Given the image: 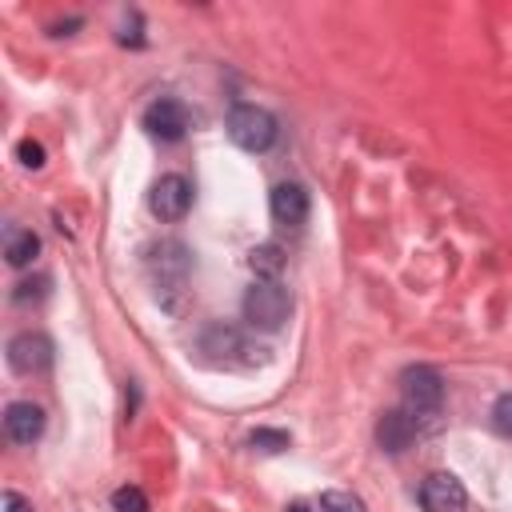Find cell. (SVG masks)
I'll return each mask as SVG.
<instances>
[{"label": "cell", "instance_id": "6da1fadb", "mask_svg": "<svg viewBox=\"0 0 512 512\" xmlns=\"http://www.w3.org/2000/svg\"><path fill=\"white\" fill-rule=\"evenodd\" d=\"M144 268H148V280L156 288L160 308L180 312L184 300H188V280H192V252H188V244H180V240L152 244L148 256H144Z\"/></svg>", "mask_w": 512, "mask_h": 512}, {"label": "cell", "instance_id": "7a4b0ae2", "mask_svg": "<svg viewBox=\"0 0 512 512\" xmlns=\"http://www.w3.org/2000/svg\"><path fill=\"white\" fill-rule=\"evenodd\" d=\"M196 352H200L204 364H212V368H260V364H268V348L256 344L244 328L224 324V320H220V324H208V328L200 332Z\"/></svg>", "mask_w": 512, "mask_h": 512}, {"label": "cell", "instance_id": "3957f363", "mask_svg": "<svg viewBox=\"0 0 512 512\" xmlns=\"http://www.w3.org/2000/svg\"><path fill=\"white\" fill-rule=\"evenodd\" d=\"M244 320L248 328H260V332H276L284 328V320L292 316V292L280 284V280H256L248 292H244Z\"/></svg>", "mask_w": 512, "mask_h": 512}, {"label": "cell", "instance_id": "277c9868", "mask_svg": "<svg viewBox=\"0 0 512 512\" xmlns=\"http://www.w3.org/2000/svg\"><path fill=\"white\" fill-rule=\"evenodd\" d=\"M400 400H404V412H412L420 424L440 416V404H444V380L436 368L428 364H412L400 372Z\"/></svg>", "mask_w": 512, "mask_h": 512}, {"label": "cell", "instance_id": "5b68a950", "mask_svg": "<svg viewBox=\"0 0 512 512\" xmlns=\"http://www.w3.org/2000/svg\"><path fill=\"white\" fill-rule=\"evenodd\" d=\"M228 136L244 152H268L276 144V116L260 104H236L228 112Z\"/></svg>", "mask_w": 512, "mask_h": 512}, {"label": "cell", "instance_id": "8992f818", "mask_svg": "<svg viewBox=\"0 0 512 512\" xmlns=\"http://www.w3.org/2000/svg\"><path fill=\"white\" fill-rule=\"evenodd\" d=\"M144 128H148L156 140L176 144V140H184V136H188L192 116H188L184 100H176V96H160V100H152V104L144 108Z\"/></svg>", "mask_w": 512, "mask_h": 512}, {"label": "cell", "instance_id": "52a82bcc", "mask_svg": "<svg viewBox=\"0 0 512 512\" xmlns=\"http://www.w3.org/2000/svg\"><path fill=\"white\" fill-rule=\"evenodd\" d=\"M8 368L20 376H36L52 368V340L44 332H20L8 340Z\"/></svg>", "mask_w": 512, "mask_h": 512}, {"label": "cell", "instance_id": "ba28073f", "mask_svg": "<svg viewBox=\"0 0 512 512\" xmlns=\"http://www.w3.org/2000/svg\"><path fill=\"white\" fill-rule=\"evenodd\" d=\"M148 208H152V216H160V220H180V216L192 208V184H188L180 172L160 176V180L152 184V192H148Z\"/></svg>", "mask_w": 512, "mask_h": 512}, {"label": "cell", "instance_id": "9c48e42d", "mask_svg": "<svg viewBox=\"0 0 512 512\" xmlns=\"http://www.w3.org/2000/svg\"><path fill=\"white\" fill-rule=\"evenodd\" d=\"M468 492L452 472H432L420 484V508L424 512H464Z\"/></svg>", "mask_w": 512, "mask_h": 512}, {"label": "cell", "instance_id": "30bf717a", "mask_svg": "<svg viewBox=\"0 0 512 512\" xmlns=\"http://www.w3.org/2000/svg\"><path fill=\"white\" fill-rule=\"evenodd\" d=\"M4 432L16 444H36L44 436V408L32 400H12L4 408Z\"/></svg>", "mask_w": 512, "mask_h": 512}, {"label": "cell", "instance_id": "8fae6325", "mask_svg": "<svg viewBox=\"0 0 512 512\" xmlns=\"http://www.w3.org/2000/svg\"><path fill=\"white\" fill-rule=\"evenodd\" d=\"M416 436H420V420L404 408H392L376 420V440L384 452H404V448H412Z\"/></svg>", "mask_w": 512, "mask_h": 512}, {"label": "cell", "instance_id": "7c38bea8", "mask_svg": "<svg viewBox=\"0 0 512 512\" xmlns=\"http://www.w3.org/2000/svg\"><path fill=\"white\" fill-rule=\"evenodd\" d=\"M268 208H272V216L280 224H304V216H308V192L296 180H280L272 188V196H268Z\"/></svg>", "mask_w": 512, "mask_h": 512}, {"label": "cell", "instance_id": "4fadbf2b", "mask_svg": "<svg viewBox=\"0 0 512 512\" xmlns=\"http://www.w3.org/2000/svg\"><path fill=\"white\" fill-rule=\"evenodd\" d=\"M36 252H40V236H36V232H28V228H12V232H8V240H4V260H8L12 268H28V264L36 260Z\"/></svg>", "mask_w": 512, "mask_h": 512}, {"label": "cell", "instance_id": "5bb4252c", "mask_svg": "<svg viewBox=\"0 0 512 512\" xmlns=\"http://www.w3.org/2000/svg\"><path fill=\"white\" fill-rule=\"evenodd\" d=\"M248 268L256 272V280H276L284 272V248L280 244H256L248 252Z\"/></svg>", "mask_w": 512, "mask_h": 512}, {"label": "cell", "instance_id": "9a60e30c", "mask_svg": "<svg viewBox=\"0 0 512 512\" xmlns=\"http://www.w3.org/2000/svg\"><path fill=\"white\" fill-rule=\"evenodd\" d=\"M248 444H252L256 452H264V456H276V452H284V448L292 444V436H288L284 428H256V432L248 436Z\"/></svg>", "mask_w": 512, "mask_h": 512}, {"label": "cell", "instance_id": "2e32d148", "mask_svg": "<svg viewBox=\"0 0 512 512\" xmlns=\"http://www.w3.org/2000/svg\"><path fill=\"white\" fill-rule=\"evenodd\" d=\"M320 508L324 512H368V504L356 496V492H344V488H332L320 496Z\"/></svg>", "mask_w": 512, "mask_h": 512}, {"label": "cell", "instance_id": "e0dca14e", "mask_svg": "<svg viewBox=\"0 0 512 512\" xmlns=\"http://www.w3.org/2000/svg\"><path fill=\"white\" fill-rule=\"evenodd\" d=\"M112 512H148V496L136 484H124L112 492Z\"/></svg>", "mask_w": 512, "mask_h": 512}, {"label": "cell", "instance_id": "ac0fdd59", "mask_svg": "<svg viewBox=\"0 0 512 512\" xmlns=\"http://www.w3.org/2000/svg\"><path fill=\"white\" fill-rule=\"evenodd\" d=\"M492 428L512 440V392L496 396V404H492Z\"/></svg>", "mask_w": 512, "mask_h": 512}, {"label": "cell", "instance_id": "d6986e66", "mask_svg": "<svg viewBox=\"0 0 512 512\" xmlns=\"http://www.w3.org/2000/svg\"><path fill=\"white\" fill-rule=\"evenodd\" d=\"M16 156H20L24 168H44V144H36V140H20Z\"/></svg>", "mask_w": 512, "mask_h": 512}, {"label": "cell", "instance_id": "ffe728a7", "mask_svg": "<svg viewBox=\"0 0 512 512\" xmlns=\"http://www.w3.org/2000/svg\"><path fill=\"white\" fill-rule=\"evenodd\" d=\"M44 284H48V280H20V284H16V292H12V300H16V304L40 300V296H44Z\"/></svg>", "mask_w": 512, "mask_h": 512}, {"label": "cell", "instance_id": "44dd1931", "mask_svg": "<svg viewBox=\"0 0 512 512\" xmlns=\"http://www.w3.org/2000/svg\"><path fill=\"white\" fill-rule=\"evenodd\" d=\"M0 512H32V504L20 492H0Z\"/></svg>", "mask_w": 512, "mask_h": 512}, {"label": "cell", "instance_id": "7402d4cb", "mask_svg": "<svg viewBox=\"0 0 512 512\" xmlns=\"http://www.w3.org/2000/svg\"><path fill=\"white\" fill-rule=\"evenodd\" d=\"M288 512H308V508L304 504H288Z\"/></svg>", "mask_w": 512, "mask_h": 512}]
</instances>
